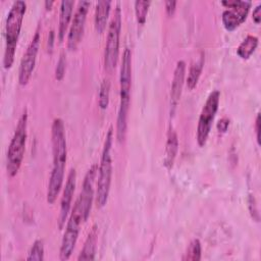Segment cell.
Segmentation results:
<instances>
[{
	"label": "cell",
	"instance_id": "obj_10",
	"mask_svg": "<svg viewBox=\"0 0 261 261\" xmlns=\"http://www.w3.org/2000/svg\"><path fill=\"white\" fill-rule=\"evenodd\" d=\"M90 5V1H80L77 4L67 36V47L69 50H74L83 38L87 13Z\"/></svg>",
	"mask_w": 261,
	"mask_h": 261
},
{
	"label": "cell",
	"instance_id": "obj_21",
	"mask_svg": "<svg viewBox=\"0 0 261 261\" xmlns=\"http://www.w3.org/2000/svg\"><path fill=\"white\" fill-rule=\"evenodd\" d=\"M201 253H202L201 243L198 239H194L190 243V245L188 246L187 252L185 253V256L182 257V260L199 261L201 259Z\"/></svg>",
	"mask_w": 261,
	"mask_h": 261
},
{
	"label": "cell",
	"instance_id": "obj_18",
	"mask_svg": "<svg viewBox=\"0 0 261 261\" xmlns=\"http://www.w3.org/2000/svg\"><path fill=\"white\" fill-rule=\"evenodd\" d=\"M111 1L103 0L99 1L96 4L95 10V29L99 34H102L106 29V23L108 20L110 12Z\"/></svg>",
	"mask_w": 261,
	"mask_h": 261
},
{
	"label": "cell",
	"instance_id": "obj_6",
	"mask_svg": "<svg viewBox=\"0 0 261 261\" xmlns=\"http://www.w3.org/2000/svg\"><path fill=\"white\" fill-rule=\"evenodd\" d=\"M121 31V9L119 3L116 4V8L114 10V14L110 20L107 41L105 45V53H104V66L105 69L111 71L118 59L119 55V38Z\"/></svg>",
	"mask_w": 261,
	"mask_h": 261
},
{
	"label": "cell",
	"instance_id": "obj_7",
	"mask_svg": "<svg viewBox=\"0 0 261 261\" xmlns=\"http://www.w3.org/2000/svg\"><path fill=\"white\" fill-rule=\"evenodd\" d=\"M82 222H85L84 214H83L82 206L79 200H76V202L74 203L73 209L71 211V214L67 220L65 231L61 241L60 252H59L60 260H67L71 256L79 238Z\"/></svg>",
	"mask_w": 261,
	"mask_h": 261
},
{
	"label": "cell",
	"instance_id": "obj_1",
	"mask_svg": "<svg viewBox=\"0 0 261 261\" xmlns=\"http://www.w3.org/2000/svg\"><path fill=\"white\" fill-rule=\"evenodd\" d=\"M53 167L47 188V202L52 204L57 199L64 179V170L67 158L64 123L61 118H55L51 127Z\"/></svg>",
	"mask_w": 261,
	"mask_h": 261
},
{
	"label": "cell",
	"instance_id": "obj_24",
	"mask_svg": "<svg viewBox=\"0 0 261 261\" xmlns=\"http://www.w3.org/2000/svg\"><path fill=\"white\" fill-rule=\"evenodd\" d=\"M44 259V244L43 241L37 240L34 242L28 256V260H43Z\"/></svg>",
	"mask_w": 261,
	"mask_h": 261
},
{
	"label": "cell",
	"instance_id": "obj_19",
	"mask_svg": "<svg viewBox=\"0 0 261 261\" xmlns=\"http://www.w3.org/2000/svg\"><path fill=\"white\" fill-rule=\"evenodd\" d=\"M203 65H204V54L203 52H201L200 57L196 61H194L190 66V70L187 79V86L190 90H193L197 86L203 69Z\"/></svg>",
	"mask_w": 261,
	"mask_h": 261
},
{
	"label": "cell",
	"instance_id": "obj_25",
	"mask_svg": "<svg viewBox=\"0 0 261 261\" xmlns=\"http://www.w3.org/2000/svg\"><path fill=\"white\" fill-rule=\"evenodd\" d=\"M65 65H66V58H65L64 53L62 52L60 54V57L58 59L57 66H56V69H55V77H56V80L61 81L63 79L64 72H65Z\"/></svg>",
	"mask_w": 261,
	"mask_h": 261
},
{
	"label": "cell",
	"instance_id": "obj_14",
	"mask_svg": "<svg viewBox=\"0 0 261 261\" xmlns=\"http://www.w3.org/2000/svg\"><path fill=\"white\" fill-rule=\"evenodd\" d=\"M185 75H186V63L184 60H178L175 65L173 79L171 83L170 105L172 108H175L179 101L184 82H185Z\"/></svg>",
	"mask_w": 261,
	"mask_h": 261
},
{
	"label": "cell",
	"instance_id": "obj_4",
	"mask_svg": "<svg viewBox=\"0 0 261 261\" xmlns=\"http://www.w3.org/2000/svg\"><path fill=\"white\" fill-rule=\"evenodd\" d=\"M113 140L112 127L109 128L104 142V147L99 166V177L96 188V205L98 208L105 206L108 200L111 176H112V159H111V146Z\"/></svg>",
	"mask_w": 261,
	"mask_h": 261
},
{
	"label": "cell",
	"instance_id": "obj_12",
	"mask_svg": "<svg viewBox=\"0 0 261 261\" xmlns=\"http://www.w3.org/2000/svg\"><path fill=\"white\" fill-rule=\"evenodd\" d=\"M96 173H97V165L94 164L89 168V170L87 171V173L85 175L81 195L77 199L82 206L85 221H87V219L90 215L91 207H92V202H93V197H94V182H95Z\"/></svg>",
	"mask_w": 261,
	"mask_h": 261
},
{
	"label": "cell",
	"instance_id": "obj_17",
	"mask_svg": "<svg viewBox=\"0 0 261 261\" xmlns=\"http://www.w3.org/2000/svg\"><path fill=\"white\" fill-rule=\"evenodd\" d=\"M97 240H98V228L94 225L89 232L84 247L77 257V260H94L97 248Z\"/></svg>",
	"mask_w": 261,
	"mask_h": 261
},
{
	"label": "cell",
	"instance_id": "obj_29",
	"mask_svg": "<svg viewBox=\"0 0 261 261\" xmlns=\"http://www.w3.org/2000/svg\"><path fill=\"white\" fill-rule=\"evenodd\" d=\"M255 130H256V138L258 144H260V113L257 114L256 121H255Z\"/></svg>",
	"mask_w": 261,
	"mask_h": 261
},
{
	"label": "cell",
	"instance_id": "obj_22",
	"mask_svg": "<svg viewBox=\"0 0 261 261\" xmlns=\"http://www.w3.org/2000/svg\"><path fill=\"white\" fill-rule=\"evenodd\" d=\"M150 4H151V1H147V0H145V1H141V0L135 1L136 17H137V20L140 24L145 23Z\"/></svg>",
	"mask_w": 261,
	"mask_h": 261
},
{
	"label": "cell",
	"instance_id": "obj_15",
	"mask_svg": "<svg viewBox=\"0 0 261 261\" xmlns=\"http://www.w3.org/2000/svg\"><path fill=\"white\" fill-rule=\"evenodd\" d=\"M74 1L72 0H62L60 3V13H59V27H58V40L62 42L67 31L69 21L71 19L72 9Z\"/></svg>",
	"mask_w": 261,
	"mask_h": 261
},
{
	"label": "cell",
	"instance_id": "obj_20",
	"mask_svg": "<svg viewBox=\"0 0 261 261\" xmlns=\"http://www.w3.org/2000/svg\"><path fill=\"white\" fill-rule=\"evenodd\" d=\"M258 46V38L253 35H248L237 49V54L242 59H248Z\"/></svg>",
	"mask_w": 261,
	"mask_h": 261
},
{
	"label": "cell",
	"instance_id": "obj_2",
	"mask_svg": "<svg viewBox=\"0 0 261 261\" xmlns=\"http://www.w3.org/2000/svg\"><path fill=\"white\" fill-rule=\"evenodd\" d=\"M119 109L116 120V138L118 142H123L126 136L127 115L130 103V88H132V52L129 48H125L122 53L120 74H119Z\"/></svg>",
	"mask_w": 261,
	"mask_h": 261
},
{
	"label": "cell",
	"instance_id": "obj_8",
	"mask_svg": "<svg viewBox=\"0 0 261 261\" xmlns=\"http://www.w3.org/2000/svg\"><path fill=\"white\" fill-rule=\"evenodd\" d=\"M219 99H220L219 91L217 90L212 91L209 94L202 108V111L200 113V117L198 120V126H197V143L200 147H203L207 142L214 117L218 110Z\"/></svg>",
	"mask_w": 261,
	"mask_h": 261
},
{
	"label": "cell",
	"instance_id": "obj_16",
	"mask_svg": "<svg viewBox=\"0 0 261 261\" xmlns=\"http://www.w3.org/2000/svg\"><path fill=\"white\" fill-rule=\"evenodd\" d=\"M178 149V140L175 130L170 126L167 133V141L165 147V154H164V165L167 168H171L177 153Z\"/></svg>",
	"mask_w": 261,
	"mask_h": 261
},
{
	"label": "cell",
	"instance_id": "obj_3",
	"mask_svg": "<svg viewBox=\"0 0 261 261\" xmlns=\"http://www.w3.org/2000/svg\"><path fill=\"white\" fill-rule=\"evenodd\" d=\"M25 10V2L22 0H17L13 2L7 14L5 23V52L3 57V65L5 69H9L14 61L15 49Z\"/></svg>",
	"mask_w": 261,
	"mask_h": 261
},
{
	"label": "cell",
	"instance_id": "obj_5",
	"mask_svg": "<svg viewBox=\"0 0 261 261\" xmlns=\"http://www.w3.org/2000/svg\"><path fill=\"white\" fill-rule=\"evenodd\" d=\"M27 128H28V113L27 110L21 114L11 142L7 151V163L6 169L9 176H14L23 159V154L25 150V142H27Z\"/></svg>",
	"mask_w": 261,
	"mask_h": 261
},
{
	"label": "cell",
	"instance_id": "obj_13",
	"mask_svg": "<svg viewBox=\"0 0 261 261\" xmlns=\"http://www.w3.org/2000/svg\"><path fill=\"white\" fill-rule=\"evenodd\" d=\"M75 181H76V172L74 168H71L68 175L67 179L63 189L62 197H61V202H60V210H59V216H58V227L59 229H62L66 218L68 216L70 207H71V201H72V196L74 193L75 189Z\"/></svg>",
	"mask_w": 261,
	"mask_h": 261
},
{
	"label": "cell",
	"instance_id": "obj_27",
	"mask_svg": "<svg viewBox=\"0 0 261 261\" xmlns=\"http://www.w3.org/2000/svg\"><path fill=\"white\" fill-rule=\"evenodd\" d=\"M253 20L255 21V23L259 24L260 20H261V4H258L254 10H253Z\"/></svg>",
	"mask_w": 261,
	"mask_h": 261
},
{
	"label": "cell",
	"instance_id": "obj_30",
	"mask_svg": "<svg viewBox=\"0 0 261 261\" xmlns=\"http://www.w3.org/2000/svg\"><path fill=\"white\" fill-rule=\"evenodd\" d=\"M53 1H45V7L47 8V9H51V6L53 5Z\"/></svg>",
	"mask_w": 261,
	"mask_h": 261
},
{
	"label": "cell",
	"instance_id": "obj_11",
	"mask_svg": "<svg viewBox=\"0 0 261 261\" xmlns=\"http://www.w3.org/2000/svg\"><path fill=\"white\" fill-rule=\"evenodd\" d=\"M40 41H41V36L38 30L35 36L33 37L30 45L28 46L25 52L23 53V56L20 61L19 71H18V82L21 86L27 85L33 74L36 60H37V54L39 51Z\"/></svg>",
	"mask_w": 261,
	"mask_h": 261
},
{
	"label": "cell",
	"instance_id": "obj_9",
	"mask_svg": "<svg viewBox=\"0 0 261 261\" xmlns=\"http://www.w3.org/2000/svg\"><path fill=\"white\" fill-rule=\"evenodd\" d=\"M221 4L227 9L222 12V23L227 31H233L247 18L251 1L247 0H223Z\"/></svg>",
	"mask_w": 261,
	"mask_h": 261
},
{
	"label": "cell",
	"instance_id": "obj_23",
	"mask_svg": "<svg viewBox=\"0 0 261 261\" xmlns=\"http://www.w3.org/2000/svg\"><path fill=\"white\" fill-rule=\"evenodd\" d=\"M109 94H110V82L108 79H104L99 90L98 104L101 109L107 108L109 103Z\"/></svg>",
	"mask_w": 261,
	"mask_h": 261
},
{
	"label": "cell",
	"instance_id": "obj_26",
	"mask_svg": "<svg viewBox=\"0 0 261 261\" xmlns=\"http://www.w3.org/2000/svg\"><path fill=\"white\" fill-rule=\"evenodd\" d=\"M165 9H166V12L168 15H172L175 11V6H176V1H165Z\"/></svg>",
	"mask_w": 261,
	"mask_h": 261
},
{
	"label": "cell",
	"instance_id": "obj_28",
	"mask_svg": "<svg viewBox=\"0 0 261 261\" xmlns=\"http://www.w3.org/2000/svg\"><path fill=\"white\" fill-rule=\"evenodd\" d=\"M229 124V120L227 118H222L218 121L217 128L219 132H225L227 129V126Z\"/></svg>",
	"mask_w": 261,
	"mask_h": 261
}]
</instances>
